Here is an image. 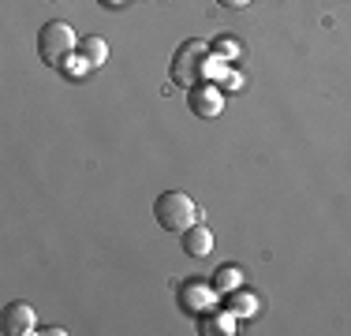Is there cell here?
Instances as JSON below:
<instances>
[{
    "mask_svg": "<svg viewBox=\"0 0 351 336\" xmlns=\"http://www.w3.org/2000/svg\"><path fill=\"white\" fill-rule=\"evenodd\" d=\"M180 243H183V254H187V258H206L213 250V232L198 221V224H191V228L183 232Z\"/></svg>",
    "mask_w": 351,
    "mask_h": 336,
    "instance_id": "cell-6",
    "label": "cell"
},
{
    "mask_svg": "<svg viewBox=\"0 0 351 336\" xmlns=\"http://www.w3.org/2000/svg\"><path fill=\"white\" fill-rule=\"evenodd\" d=\"M236 284H239V269H236V265H221V269H217L213 291H224V296H228V291L236 288Z\"/></svg>",
    "mask_w": 351,
    "mask_h": 336,
    "instance_id": "cell-8",
    "label": "cell"
},
{
    "mask_svg": "<svg viewBox=\"0 0 351 336\" xmlns=\"http://www.w3.org/2000/svg\"><path fill=\"white\" fill-rule=\"evenodd\" d=\"M217 4H221V8H247L250 0H217Z\"/></svg>",
    "mask_w": 351,
    "mask_h": 336,
    "instance_id": "cell-11",
    "label": "cell"
},
{
    "mask_svg": "<svg viewBox=\"0 0 351 336\" xmlns=\"http://www.w3.org/2000/svg\"><path fill=\"white\" fill-rule=\"evenodd\" d=\"M228 299H232V302H228L232 314H254V310H258L254 296H247V291H236V296H228Z\"/></svg>",
    "mask_w": 351,
    "mask_h": 336,
    "instance_id": "cell-9",
    "label": "cell"
},
{
    "mask_svg": "<svg viewBox=\"0 0 351 336\" xmlns=\"http://www.w3.org/2000/svg\"><path fill=\"white\" fill-rule=\"evenodd\" d=\"M210 45L206 41H198V38H187L180 49H176V56H172V67H169V75H172V82L176 86H183V90H191V86H198L202 82V75L210 71Z\"/></svg>",
    "mask_w": 351,
    "mask_h": 336,
    "instance_id": "cell-2",
    "label": "cell"
},
{
    "mask_svg": "<svg viewBox=\"0 0 351 336\" xmlns=\"http://www.w3.org/2000/svg\"><path fill=\"white\" fill-rule=\"evenodd\" d=\"M79 53L86 56L94 67H101L108 60V45H105V38H97V34H86V38L79 41Z\"/></svg>",
    "mask_w": 351,
    "mask_h": 336,
    "instance_id": "cell-7",
    "label": "cell"
},
{
    "mask_svg": "<svg viewBox=\"0 0 351 336\" xmlns=\"http://www.w3.org/2000/svg\"><path fill=\"white\" fill-rule=\"evenodd\" d=\"M0 329L8 336H27V333H38V317L27 302H8L4 317H0Z\"/></svg>",
    "mask_w": 351,
    "mask_h": 336,
    "instance_id": "cell-5",
    "label": "cell"
},
{
    "mask_svg": "<svg viewBox=\"0 0 351 336\" xmlns=\"http://www.w3.org/2000/svg\"><path fill=\"white\" fill-rule=\"evenodd\" d=\"M75 49H79V38H75L71 23L53 19V23H45V27L38 30V56H41V64L64 67V60H68Z\"/></svg>",
    "mask_w": 351,
    "mask_h": 336,
    "instance_id": "cell-3",
    "label": "cell"
},
{
    "mask_svg": "<svg viewBox=\"0 0 351 336\" xmlns=\"http://www.w3.org/2000/svg\"><path fill=\"white\" fill-rule=\"evenodd\" d=\"M101 4H105V8H120L123 0H101Z\"/></svg>",
    "mask_w": 351,
    "mask_h": 336,
    "instance_id": "cell-12",
    "label": "cell"
},
{
    "mask_svg": "<svg viewBox=\"0 0 351 336\" xmlns=\"http://www.w3.org/2000/svg\"><path fill=\"white\" fill-rule=\"evenodd\" d=\"M217 49H221V53H232V56L239 53V45H236V41H228V38H221V41H217Z\"/></svg>",
    "mask_w": 351,
    "mask_h": 336,
    "instance_id": "cell-10",
    "label": "cell"
},
{
    "mask_svg": "<svg viewBox=\"0 0 351 336\" xmlns=\"http://www.w3.org/2000/svg\"><path fill=\"white\" fill-rule=\"evenodd\" d=\"M38 4H49V0H38Z\"/></svg>",
    "mask_w": 351,
    "mask_h": 336,
    "instance_id": "cell-13",
    "label": "cell"
},
{
    "mask_svg": "<svg viewBox=\"0 0 351 336\" xmlns=\"http://www.w3.org/2000/svg\"><path fill=\"white\" fill-rule=\"evenodd\" d=\"M187 108L198 120H217L221 108H224V94L217 86H210V82H198V86L187 90Z\"/></svg>",
    "mask_w": 351,
    "mask_h": 336,
    "instance_id": "cell-4",
    "label": "cell"
},
{
    "mask_svg": "<svg viewBox=\"0 0 351 336\" xmlns=\"http://www.w3.org/2000/svg\"><path fill=\"white\" fill-rule=\"evenodd\" d=\"M154 217L157 224H161L165 232H187L191 224L202 221V209H198V202L187 195V191H161L154 202Z\"/></svg>",
    "mask_w": 351,
    "mask_h": 336,
    "instance_id": "cell-1",
    "label": "cell"
}]
</instances>
